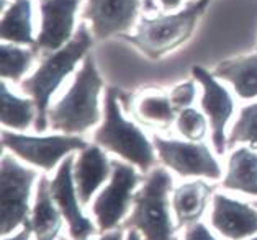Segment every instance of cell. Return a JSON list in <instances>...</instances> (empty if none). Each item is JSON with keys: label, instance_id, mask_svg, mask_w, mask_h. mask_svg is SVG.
<instances>
[{"label": "cell", "instance_id": "cell-1", "mask_svg": "<svg viewBox=\"0 0 257 240\" xmlns=\"http://www.w3.org/2000/svg\"><path fill=\"white\" fill-rule=\"evenodd\" d=\"M93 40L95 38L92 36L90 28L82 23L66 46H62L58 51L43 54L45 58H43L38 69L30 77H25L22 80V92L33 100L36 105V111H38L35 121V131H46L49 126V102H51L53 95L58 92L64 79H67V75H71L76 71L79 62L90 54L89 51L93 44Z\"/></svg>", "mask_w": 257, "mask_h": 240}, {"label": "cell", "instance_id": "cell-2", "mask_svg": "<svg viewBox=\"0 0 257 240\" xmlns=\"http://www.w3.org/2000/svg\"><path fill=\"white\" fill-rule=\"evenodd\" d=\"M103 79L98 72L95 58L89 54L76 74L72 85L58 103L49 106L48 121L54 131L62 134L80 136L102 119L100 93Z\"/></svg>", "mask_w": 257, "mask_h": 240}, {"label": "cell", "instance_id": "cell-3", "mask_svg": "<svg viewBox=\"0 0 257 240\" xmlns=\"http://www.w3.org/2000/svg\"><path fill=\"white\" fill-rule=\"evenodd\" d=\"M93 142L133 163L144 173L151 172L158 160L154 144L135 123L123 116L121 92L115 87H108L105 92L103 123L93 132Z\"/></svg>", "mask_w": 257, "mask_h": 240}, {"label": "cell", "instance_id": "cell-4", "mask_svg": "<svg viewBox=\"0 0 257 240\" xmlns=\"http://www.w3.org/2000/svg\"><path fill=\"white\" fill-rule=\"evenodd\" d=\"M172 176L158 167L148 173L141 189L133 198V212L121 224L123 230L136 229L144 240H177L169 209Z\"/></svg>", "mask_w": 257, "mask_h": 240}, {"label": "cell", "instance_id": "cell-5", "mask_svg": "<svg viewBox=\"0 0 257 240\" xmlns=\"http://www.w3.org/2000/svg\"><path fill=\"white\" fill-rule=\"evenodd\" d=\"M203 14L205 9L195 2L177 14L143 18L135 35H123L121 38L133 43L138 49H141L144 56L159 59L189 41L197 22Z\"/></svg>", "mask_w": 257, "mask_h": 240}, {"label": "cell", "instance_id": "cell-6", "mask_svg": "<svg viewBox=\"0 0 257 240\" xmlns=\"http://www.w3.org/2000/svg\"><path fill=\"white\" fill-rule=\"evenodd\" d=\"M2 175V198H0V233L9 237L15 229L30 219V196L35 180L38 178L36 170L23 167L12 154L2 155L0 163Z\"/></svg>", "mask_w": 257, "mask_h": 240}, {"label": "cell", "instance_id": "cell-7", "mask_svg": "<svg viewBox=\"0 0 257 240\" xmlns=\"http://www.w3.org/2000/svg\"><path fill=\"white\" fill-rule=\"evenodd\" d=\"M140 183L141 176L138 175L133 163L118 159L111 160L110 183L103 188L92 206L100 233L111 232L120 225L130 206L133 204V191Z\"/></svg>", "mask_w": 257, "mask_h": 240}, {"label": "cell", "instance_id": "cell-8", "mask_svg": "<svg viewBox=\"0 0 257 240\" xmlns=\"http://www.w3.org/2000/svg\"><path fill=\"white\" fill-rule=\"evenodd\" d=\"M89 144L80 136H27L22 132L2 131V149L10 150L22 160L43 168L45 172L53 170L74 150H82Z\"/></svg>", "mask_w": 257, "mask_h": 240}, {"label": "cell", "instance_id": "cell-9", "mask_svg": "<svg viewBox=\"0 0 257 240\" xmlns=\"http://www.w3.org/2000/svg\"><path fill=\"white\" fill-rule=\"evenodd\" d=\"M159 160L180 176H203L210 180L221 178V165L210 147L200 142L153 137Z\"/></svg>", "mask_w": 257, "mask_h": 240}, {"label": "cell", "instance_id": "cell-10", "mask_svg": "<svg viewBox=\"0 0 257 240\" xmlns=\"http://www.w3.org/2000/svg\"><path fill=\"white\" fill-rule=\"evenodd\" d=\"M192 75L202 87V111L208 118L211 128V142L218 155L228 150L226 126L234 113V100L231 93L215 74L206 71L202 66L192 69Z\"/></svg>", "mask_w": 257, "mask_h": 240}, {"label": "cell", "instance_id": "cell-11", "mask_svg": "<svg viewBox=\"0 0 257 240\" xmlns=\"http://www.w3.org/2000/svg\"><path fill=\"white\" fill-rule=\"evenodd\" d=\"M82 0H40L41 27L35 51L48 54L66 46L76 35L77 10Z\"/></svg>", "mask_w": 257, "mask_h": 240}, {"label": "cell", "instance_id": "cell-12", "mask_svg": "<svg viewBox=\"0 0 257 240\" xmlns=\"http://www.w3.org/2000/svg\"><path fill=\"white\" fill-rule=\"evenodd\" d=\"M143 0H87L84 20L90 23V33L97 41L128 35L140 15Z\"/></svg>", "mask_w": 257, "mask_h": 240}, {"label": "cell", "instance_id": "cell-13", "mask_svg": "<svg viewBox=\"0 0 257 240\" xmlns=\"http://www.w3.org/2000/svg\"><path fill=\"white\" fill-rule=\"evenodd\" d=\"M74 162L76 159L72 155H67L61 162L56 176L51 180V194L69 225L71 237L74 240H87L97 232V229L92 220L80 211V199L74 181Z\"/></svg>", "mask_w": 257, "mask_h": 240}, {"label": "cell", "instance_id": "cell-14", "mask_svg": "<svg viewBox=\"0 0 257 240\" xmlns=\"http://www.w3.org/2000/svg\"><path fill=\"white\" fill-rule=\"evenodd\" d=\"M211 227L229 240H242L257 233V209L221 193L213 194Z\"/></svg>", "mask_w": 257, "mask_h": 240}, {"label": "cell", "instance_id": "cell-15", "mask_svg": "<svg viewBox=\"0 0 257 240\" xmlns=\"http://www.w3.org/2000/svg\"><path fill=\"white\" fill-rule=\"evenodd\" d=\"M111 176V160L106 159L103 149L95 142L80 150L74 162V181H76L80 204H89L95 191Z\"/></svg>", "mask_w": 257, "mask_h": 240}, {"label": "cell", "instance_id": "cell-16", "mask_svg": "<svg viewBox=\"0 0 257 240\" xmlns=\"http://www.w3.org/2000/svg\"><path fill=\"white\" fill-rule=\"evenodd\" d=\"M215 191V186L208 185L203 180H195L184 183L174 191L172 207L175 219H177V229L190 227L197 224L203 216L210 196Z\"/></svg>", "mask_w": 257, "mask_h": 240}, {"label": "cell", "instance_id": "cell-17", "mask_svg": "<svg viewBox=\"0 0 257 240\" xmlns=\"http://www.w3.org/2000/svg\"><path fill=\"white\" fill-rule=\"evenodd\" d=\"M62 219L64 216L51 194V181L43 175L36 188L35 207L31 209V227L36 240L59 238Z\"/></svg>", "mask_w": 257, "mask_h": 240}, {"label": "cell", "instance_id": "cell-18", "mask_svg": "<svg viewBox=\"0 0 257 240\" xmlns=\"http://www.w3.org/2000/svg\"><path fill=\"white\" fill-rule=\"evenodd\" d=\"M213 74L233 85L239 98H257V53L219 62Z\"/></svg>", "mask_w": 257, "mask_h": 240}, {"label": "cell", "instance_id": "cell-19", "mask_svg": "<svg viewBox=\"0 0 257 240\" xmlns=\"http://www.w3.org/2000/svg\"><path fill=\"white\" fill-rule=\"evenodd\" d=\"M223 188L257 196V152L250 147H239L231 154Z\"/></svg>", "mask_w": 257, "mask_h": 240}, {"label": "cell", "instance_id": "cell-20", "mask_svg": "<svg viewBox=\"0 0 257 240\" xmlns=\"http://www.w3.org/2000/svg\"><path fill=\"white\" fill-rule=\"evenodd\" d=\"M33 7L31 0H15L4 10L0 23V36L4 43L35 46L36 38L33 36Z\"/></svg>", "mask_w": 257, "mask_h": 240}, {"label": "cell", "instance_id": "cell-21", "mask_svg": "<svg viewBox=\"0 0 257 240\" xmlns=\"http://www.w3.org/2000/svg\"><path fill=\"white\" fill-rule=\"evenodd\" d=\"M2 97V126L12 131H27L36 121V105L31 98H22L10 90L7 82L0 84Z\"/></svg>", "mask_w": 257, "mask_h": 240}, {"label": "cell", "instance_id": "cell-22", "mask_svg": "<svg viewBox=\"0 0 257 240\" xmlns=\"http://www.w3.org/2000/svg\"><path fill=\"white\" fill-rule=\"evenodd\" d=\"M136 115L144 123H154L167 128L177 119L179 111L172 105L169 93L166 95L158 90H148L136 102Z\"/></svg>", "mask_w": 257, "mask_h": 240}, {"label": "cell", "instance_id": "cell-23", "mask_svg": "<svg viewBox=\"0 0 257 240\" xmlns=\"http://www.w3.org/2000/svg\"><path fill=\"white\" fill-rule=\"evenodd\" d=\"M35 49L22 48L20 44L4 43L0 48V74L5 80L20 82L27 74L35 61Z\"/></svg>", "mask_w": 257, "mask_h": 240}, {"label": "cell", "instance_id": "cell-24", "mask_svg": "<svg viewBox=\"0 0 257 240\" xmlns=\"http://www.w3.org/2000/svg\"><path fill=\"white\" fill-rule=\"evenodd\" d=\"M237 144H247L257 150V102L244 106L229 131L228 149H234Z\"/></svg>", "mask_w": 257, "mask_h": 240}, {"label": "cell", "instance_id": "cell-25", "mask_svg": "<svg viewBox=\"0 0 257 240\" xmlns=\"http://www.w3.org/2000/svg\"><path fill=\"white\" fill-rule=\"evenodd\" d=\"M203 116V113H200L195 108H185L179 111L177 119H175V124H177V131L180 132L182 137H185V141H192V142H200L206 134V129H208V124Z\"/></svg>", "mask_w": 257, "mask_h": 240}, {"label": "cell", "instance_id": "cell-26", "mask_svg": "<svg viewBox=\"0 0 257 240\" xmlns=\"http://www.w3.org/2000/svg\"><path fill=\"white\" fill-rule=\"evenodd\" d=\"M169 97H171L172 105L175 106L177 111L190 108L197 98V80L190 79V80L182 82L179 85H175L171 90V93H169Z\"/></svg>", "mask_w": 257, "mask_h": 240}, {"label": "cell", "instance_id": "cell-27", "mask_svg": "<svg viewBox=\"0 0 257 240\" xmlns=\"http://www.w3.org/2000/svg\"><path fill=\"white\" fill-rule=\"evenodd\" d=\"M185 240H216L215 235H211V232L206 229V225L202 222H197L190 227H187Z\"/></svg>", "mask_w": 257, "mask_h": 240}, {"label": "cell", "instance_id": "cell-28", "mask_svg": "<svg viewBox=\"0 0 257 240\" xmlns=\"http://www.w3.org/2000/svg\"><path fill=\"white\" fill-rule=\"evenodd\" d=\"M31 232H33V227H31V219H28L27 222H25L23 229L17 233L14 237H4L2 240H30V235Z\"/></svg>", "mask_w": 257, "mask_h": 240}, {"label": "cell", "instance_id": "cell-29", "mask_svg": "<svg viewBox=\"0 0 257 240\" xmlns=\"http://www.w3.org/2000/svg\"><path fill=\"white\" fill-rule=\"evenodd\" d=\"M58 240H67L66 237H61ZM98 240H123V229L120 227V229H116V230H111V232H106L103 233L102 237H100Z\"/></svg>", "mask_w": 257, "mask_h": 240}, {"label": "cell", "instance_id": "cell-30", "mask_svg": "<svg viewBox=\"0 0 257 240\" xmlns=\"http://www.w3.org/2000/svg\"><path fill=\"white\" fill-rule=\"evenodd\" d=\"M158 2L161 4V7L164 10H175L180 7V4L184 2V0H158Z\"/></svg>", "mask_w": 257, "mask_h": 240}, {"label": "cell", "instance_id": "cell-31", "mask_svg": "<svg viewBox=\"0 0 257 240\" xmlns=\"http://www.w3.org/2000/svg\"><path fill=\"white\" fill-rule=\"evenodd\" d=\"M126 240H141V237H140V233H138L136 229H130L128 235H126Z\"/></svg>", "mask_w": 257, "mask_h": 240}, {"label": "cell", "instance_id": "cell-32", "mask_svg": "<svg viewBox=\"0 0 257 240\" xmlns=\"http://www.w3.org/2000/svg\"><path fill=\"white\" fill-rule=\"evenodd\" d=\"M144 2V9L148 12H154L156 10V5H154V0H143Z\"/></svg>", "mask_w": 257, "mask_h": 240}, {"label": "cell", "instance_id": "cell-33", "mask_svg": "<svg viewBox=\"0 0 257 240\" xmlns=\"http://www.w3.org/2000/svg\"><path fill=\"white\" fill-rule=\"evenodd\" d=\"M197 2L200 4V7L206 10V7H208V4H210V0H197Z\"/></svg>", "mask_w": 257, "mask_h": 240}, {"label": "cell", "instance_id": "cell-34", "mask_svg": "<svg viewBox=\"0 0 257 240\" xmlns=\"http://www.w3.org/2000/svg\"><path fill=\"white\" fill-rule=\"evenodd\" d=\"M250 240H257V237H254V238H250Z\"/></svg>", "mask_w": 257, "mask_h": 240}, {"label": "cell", "instance_id": "cell-35", "mask_svg": "<svg viewBox=\"0 0 257 240\" xmlns=\"http://www.w3.org/2000/svg\"><path fill=\"white\" fill-rule=\"evenodd\" d=\"M254 206H255V207H257V203H254Z\"/></svg>", "mask_w": 257, "mask_h": 240}]
</instances>
